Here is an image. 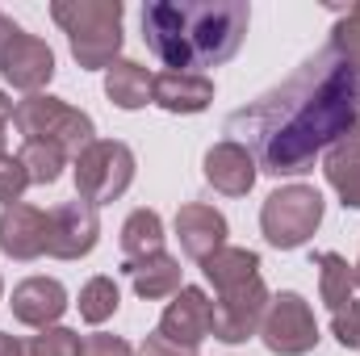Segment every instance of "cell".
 Instances as JSON below:
<instances>
[{
  "label": "cell",
  "mask_w": 360,
  "mask_h": 356,
  "mask_svg": "<svg viewBox=\"0 0 360 356\" xmlns=\"http://www.w3.org/2000/svg\"><path fill=\"white\" fill-rule=\"evenodd\" d=\"M0 356H21V340H13V336L0 331Z\"/></svg>",
  "instance_id": "obj_34"
},
{
  "label": "cell",
  "mask_w": 360,
  "mask_h": 356,
  "mask_svg": "<svg viewBox=\"0 0 360 356\" xmlns=\"http://www.w3.org/2000/svg\"><path fill=\"white\" fill-rule=\"evenodd\" d=\"M205 180L218 189V193H226V197H248L252 189H256V177H260V168H256V155L243 147V143H235V139H222V143H214L210 151H205Z\"/></svg>",
  "instance_id": "obj_15"
},
{
  "label": "cell",
  "mask_w": 360,
  "mask_h": 356,
  "mask_svg": "<svg viewBox=\"0 0 360 356\" xmlns=\"http://www.w3.org/2000/svg\"><path fill=\"white\" fill-rule=\"evenodd\" d=\"M25 189H30V177H25L21 160L8 155V151H0V205H17Z\"/></svg>",
  "instance_id": "obj_27"
},
{
  "label": "cell",
  "mask_w": 360,
  "mask_h": 356,
  "mask_svg": "<svg viewBox=\"0 0 360 356\" xmlns=\"http://www.w3.org/2000/svg\"><path fill=\"white\" fill-rule=\"evenodd\" d=\"M352 268H356V285H360V260H356V265H352Z\"/></svg>",
  "instance_id": "obj_35"
},
{
  "label": "cell",
  "mask_w": 360,
  "mask_h": 356,
  "mask_svg": "<svg viewBox=\"0 0 360 356\" xmlns=\"http://www.w3.org/2000/svg\"><path fill=\"white\" fill-rule=\"evenodd\" d=\"M101 239V218L96 205H89L84 197L63 201L51 210V235H46V256L55 260H84Z\"/></svg>",
  "instance_id": "obj_9"
},
{
  "label": "cell",
  "mask_w": 360,
  "mask_h": 356,
  "mask_svg": "<svg viewBox=\"0 0 360 356\" xmlns=\"http://www.w3.org/2000/svg\"><path fill=\"white\" fill-rule=\"evenodd\" d=\"M46 235H51V214H42L38 205H4L0 210V252L8 260H38L46 252Z\"/></svg>",
  "instance_id": "obj_12"
},
{
  "label": "cell",
  "mask_w": 360,
  "mask_h": 356,
  "mask_svg": "<svg viewBox=\"0 0 360 356\" xmlns=\"http://www.w3.org/2000/svg\"><path fill=\"white\" fill-rule=\"evenodd\" d=\"M13 101H8V92L0 89V151H4V130H8V122H13Z\"/></svg>",
  "instance_id": "obj_32"
},
{
  "label": "cell",
  "mask_w": 360,
  "mask_h": 356,
  "mask_svg": "<svg viewBox=\"0 0 360 356\" xmlns=\"http://www.w3.org/2000/svg\"><path fill=\"white\" fill-rule=\"evenodd\" d=\"M80 319L92 323V327H101L105 319H113L117 314V306H122V289H117V281L113 276H89L84 281V289H80Z\"/></svg>",
  "instance_id": "obj_23"
},
{
  "label": "cell",
  "mask_w": 360,
  "mask_h": 356,
  "mask_svg": "<svg viewBox=\"0 0 360 356\" xmlns=\"http://www.w3.org/2000/svg\"><path fill=\"white\" fill-rule=\"evenodd\" d=\"M126 281L134 285V293L143 302H164V298H176L180 293V260L168 252H155V256H139V260H126L122 265Z\"/></svg>",
  "instance_id": "obj_17"
},
{
  "label": "cell",
  "mask_w": 360,
  "mask_h": 356,
  "mask_svg": "<svg viewBox=\"0 0 360 356\" xmlns=\"http://www.w3.org/2000/svg\"><path fill=\"white\" fill-rule=\"evenodd\" d=\"M80 336L72 327H46L30 340H21V356H80Z\"/></svg>",
  "instance_id": "obj_25"
},
{
  "label": "cell",
  "mask_w": 360,
  "mask_h": 356,
  "mask_svg": "<svg viewBox=\"0 0 360 356\" xmlns=\"http://www.w3.org/2000/svg\"><path fill=\"white\" fill-rule=\"evenodd\" d=\"M323 193L314 184H285L264 197L260 205V231L276 252H293L310 243V235L323 227Z\"/></svg>",
  "instance_id": "obj_5"
},
{
  "label": "cell",
  "mask_w": 360,
  "mask_h": 356,
  "mask_svg": "<svg viewBox=\"0 0 360 356\" xmlns=\"http://www.w3.org/2000/svg\"><path fill=\"white\" fill-rule=\"evenodd\" d=\"M331 336H335L348 352H360V298H352L344 310L331 314Z\"/></svg>",
  "instance_id": "obj_28"
},
{
  "label": "cell",
  "mask_w": 360,
  "mask_h": 356,
  "mask_svg": "<svg viewBox=\"0 0 360 356\" xmlns=\"http://www.w3.org/2000/svg\"><path fill=\"white\" fill-rule=\"evenodd\" d=\"M151 105L168 113H205L214 105V80L197 72H160L151 84Z\"/></svg>",
  "instance_id": "obj_16"
},
{
  "label": "cell",
  "mask_w": 360,
  "mask_h": 356,
  "mask_svg": "<svg viewBox=\"0 0 360 356\" xmlns=\"http://www.w3.org/2000/svg\"><path fill=\"white\" fill-rule=\"evenodd\" d=\"M260 340L276 356H306L319 348V319L310 310V302L293 289H281L264 310L260 323Z\"/></svg>",
  "instance_id": "obj_7"
},
{
  "label": "cell",
  "mask_w": 360,
  "mask_h": 356,
  "mask_svg": "<svg viewBox=\"0 0 360 356\" xmlns=\"http://www.w3.org/2000/svg\"><path fill=\"white\" fill-rule=\"evenodd\" d=\"M360 113V68L348 63L331 42L314 51L285 84L269 89L248 109L231 113L226 130L239 134L269 177H306L314 160L335 147V139Z\"/></svg>",
  "instance_id": "obj_1"
},
{
  "label": "cell",
  "mask_w": 360,
  "mask_h": 356,
  "mask_svg": "<svg viewBox=\"0 0 360 356\" xmlns=\"http://www.w3.org/2000/svg\"><path fill=\"white\" fill-rule=\"evenodd\" d=\"M160 336H168L180 348H201L210 340V293L197 289V285H180V293L164 306L160 314Z\"/></svg>",
  "instance_id": "obj_11"
},
{
  "label": "cell",
  "mask_w": 360,
  "mask_h": 356,
  "mask_svg": "<svg viewBox=\"0 0 360 356\" xmlns=\"http://www.w3.org/2000/svg\"><path fill=\"white\" fill-rule=\"evenodd\" d=\"M201 272H205V281L222 293V289H231V285H243V281H252V276H260V256L252 252V248H218L210 260H201Z\"/></svg>",
  "instance_id": "obj_19"
},
{
  "label": "cell",
  "mask_w": 360,
  "mask_h": 356,
  "mask_svg": "<svg viewBox=\"0 0 360 356\" xmlns=\"http://www.w3.org/2000/svg\"><path fill=\"white\" fill-rule=\"evenodd\" d=\"M80 356H139L122 336H109V331H96V336H84L80 344Z\"/></svg>",
  "instance_id": "obj_29"
},
{
  "label": "cell",
  "mask_w": 360,
  "mask_h": 356,
  "mask_svg": "<svg viewBox=\"0 0 360 356\" xmlns=\"http://www.w3.org/2000/svg\"><path fill=\"white\" fill-rule=\"evenodd\" d=\"M55 25L68 34L72 59L80 72H109L122 55V0H55L51 4Z\"/></svg>",
  "instance_id": "obj_3"
},
{
  "label": "cell",
  "mask_w": 360,
  "mask_h": 356,
  "mask_svg": "<svg viewBox=\"0 0 360 356\" xmlns=\"http://www.w3.org/2000/svg\"><path fill=\"white\" fill-rule=\"evenodd\" d=\"M323 172H327V184L340 193V201L348 210H360V160L323 155Z\"/></svg>",
  "instance_id": "obj_24"
},
{
  "label": "cell",
  "mask_w": 360,
  "mask_h": 356,
  "mask_svg": "<svg viewBox=\"0 0 360 356\" xmlns=\"http://www.w3.org/2000/svg\"><path fill=\"white\" fill-rule=\"evenodd\" d=\"M331 46H335L348 63L360 68V4H352V8L340 17V25L331 30Z\"/></svg>",
  "instance_id": "obj_26"
},
{
  "label": "cell",
  "mask_w": 360,
  "mask_h": 356,
  "mask_svg": "<svg viewBox=\"0 0 360 356\" xmlns=\"http://www.w3.org/2000/svg\"><path fill=\"white\" fill-rule=\"evenodd\" d=\"M17 160H21L30 184H55L63 177V168H68V151L59 143H46V139H25Z\"/></svg>",
  "instance_id": "obj_22"
},
{
  "label": "cell",
  "mask_w": 360,
  "mask_h": 356,
  "mask_svg": "<svg viewBox=\"0 0 360 356\" xmlns=\"http://www.w3.org/2000/svg\"><path fill=\"white\" fill-rule=\"evenodd\" d=\"M327 155H344V160H360V113L352 117V126L335 139V147L327 151Z\"/></svg>",
  "instance_id": "obj_31"
},
{
  "label": "cell",
  "mask_w": 360,
  "mask_h": 356,
  "mask_svg": "<svg viewBox=\"0 0 360 356\" xmlns=\"http://www.w3.org/2000/svg\"><path fill=\"white\" fill-rule=\"evenodd\" d=\"M13 126L21 130V143L25 139H46V143H59L68 155H80L96 134V126H92V117L84 109L68 105L63 96H46V92H34V96L17 101Z\"/></svg>",
  "instance_id": "obj_4"
},
{
  "label": "cell",
  "mask_w": 360,
  "mask_h": 356,
  "mask_svg": "<svg viewBox=\"0 0 360 356\" xmlns=\"http://www.w3.org/2000/svg\"><path fill=\"white\" fill-rule=\"evenodd\" d=\"M151 84H155V76H151L143 63H134V59H117V63L105 72V96H109L117 109H126V113L151 105Z\"/></svg>",
  "instance_id": "obj_18"
},
{
  "label": "cell",
  "mask_w": 360,
  "mask_h": 356,
  "mask_svg": "<svg viewBox=\"0 0 360 356\" xmlns=\"http://www.w3.org/2000/svg\"><path fill=\"white\" fill-rule=\"evenodd\" d=\"M269 302H272V293L260 276L222 289V293L210 302V336L222 340V344H243L248 336L260 331Z\"/></svg>",
  "instance_id": "obj_8"
},
{
  "label": "cell",
  "mask_w": 360,
  "mask_h": 356,
  "mask_svg": "<svg viewBox=\"0 0 360 356\" xmlns=\"http://www.w3.org/2000/svg\"><path fill=\"white\" fill-rule=\"evenodd\" d=\"M139 356H197V352L172 344V340H168V336H160V331H151V336L139 344Z\"/></svg>",
  "instance_id": "obj_30"
},
{
  "label": "cell",
  "mask_w": 360,
  "mask_h": 356,
  "mask_svg": "<svg viewBox=\"0 0 360 356\" xmlns=\"http://www.w3.org/2000/svg\"><path fill=\"white\" fill-rule=\"evenodd\" d=\"M172 227H176L180 252H184L188 260H197V265L210 260L218 248H226V235H231L222 210H214V205H205V201H188V205H180Z\"/></svg>",
  "instance_id": "obj_13"
},
{
  "label": "cell",
  "mask_w": 360,
  "mask_h": 356,
  "mask_svg": "<svg viewBox=\"0 0 360 356\" xmlns=\"http://www.w3.org/2000/svg\"><path fill=\"white\" fill-rule=\"evenodd\" d=\"M252 8L243 0H151L143 4V38L168 72L226 63L248 34Z\"/></svg>",
  "instance_id": "obj_2"
},
{
  "label": "cell",
  "mask_w": 360,
  "mask_h": 356,
  "mask_svg": "<svg viewBox=\"0 0 360 356\" xmlns=\"http://www.w3.org/2000/svg\"><path fill=\"white\" fill-rule=\"evenodd\" d=\"M17 34H21V25H17L13 17H4V13H0V55H4V46H8Z\"/></svg>",
  "instance_id": "obj_33"
},
{
  "label": "cell",
  "mask_w": 360,
  "mask_h": 356,
  "mask_svg": "<svg viewBox=\"0 0 360 356\" xmlns=\"http://www.w3.org/2000/svg\"><path fill=\"white\" fill-rule=\"evenodd\" d=\"M122 252H126V260L164 252V218L155 210H134L122 222Z\"/></svg>",
  "instance_id": "obj_21"
},
{
  "label": "cell",
  "mask_w": 360,
  "mask_h": 356,
  "mask_svg": "<svg viewBox=\"0 0 360 356\" xmlns=\"http://www.w3.org/2000/svg\"><path fill=\"white\" fill-rule=\"evenodd\" d=\"M314 265H319V298H323V306L331 314L344 310L352 302V293H356V268L348 265L340 252H319Z\"/></svg>",
  "instance_id": "obj_20"
},
{
  "label": "cell",
  "mask_w": 360,
  "mask_h": 356,
  "mask_svg": "<svg viewBox=\"0 0 360 356\" xmlns=\"http://www.w3.org/2000/svg\"><path fill=\"white\" fill-rule=\"evenodd\" d=\"M76 193L89 205H109L134 184V151L117 139H92L72 164Z\"/></svg>",
  "instance_id": "obj_6"
},
{
  "label": "cell",
  "mask_w": 360,
  "mask_h": 356,
  "mask_svg": "<svg viewBox=\"0 0 360 356\" xmlns=\"http://www.w3.org/2000/svg\"><path fill=\"white\" fill-rule=\"evenodd\" d=\"M0 298H4V281H0Z\"/></svg>",
  "instance_id": "obj_36"
},
{
  "label": "cell",
  "mask_w": 360,
  "mask_h": 356,
  "mask_svg": "<svg viewBox=\"0 0 360 356\" xmlns=\"http://www.w3.org/2000/svg\"><path fill=\"white\" fill-rule=\"evenodd\" d=\"M0 76L13 84V89L21 92H42L51 80H55V51L38 38V34H17L8 46H4V55H0Z\"/></svg>",
  "instance_id": "obj_10"
},
{
  "label": "cell",
  "mask_w": 360,
  "mask_h": 356,
  "mask_svg": "<svg viewBox=\"0 0 360 356\" xmlns=\"http://www.w3.org/2000/svg\"><path fill=\"white\" fill-rule=\"evenodd\" d=\"M8 306H13V319L17 323L46 331V327H59V319L68 310V289L55 276H25L13 289V302Z\"/></svg>",
  "instance_id": "obj_14"
}]
</instances>
